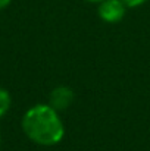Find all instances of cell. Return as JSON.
I'll use <instances>...</instances> for the list:
<instances>
[{"mask_svg": "<svg viewBox=\"0 0 150 151\" xmlns=\"http://www.w3.org/2000/svg\"><path fill=\"white\" fill-rule=\"evenodd\" d=\"M21 126L28 139L44 147L59 144L65 135L62 117L49 103H40L30 107L22 116Z\"/></svg>", "mask_w": 150, "mask_h": 151, "instance_id": "cell-1", "label": "cell"}, {"mask_svg": "<svg viewBox=\"0 0 150 151\" xmlns=\"http://www.w3.org/2000/svg\"><path fill=\"white\" fill-rule=\"evenodd\" d=\"M125 12H127V6L122 3V0H103L99 3L97 7L99 18L107 24H116L122 21Z\"/></svg>", "mask_w": 150, "mask_h": 151, "instance_id": "cell-2", "label": "cell"}, {"mask_svg": "<svg viewBox=\"0 0 150 151\" xmlns=\"http://www.w3.org/2000/svg\"><path fill=\"white\" fill-rule=\"evenodd\" d=\"M75 99V94L71 87L68 85H57L50 91L49 96V104L57 111L66 110Z\"/></svg>", "mask_w": 150, "mask_h": 151, "instance_id": "cell-3", "label": "cell"}, {"mask_svg": "<svg viewBox=\"0 0 150 151\" xmlns=\"http://www.w3.org/2000/svg\"><path fill=\"white\" fill-rule=\"evenodd\" d=\"M10 104H12L10 94H9L4 88H0V117H3V116L9 111Z\"/></svg>", "mask_w": 150, "mask_h": 151, "instance_id": "cell-4", "label": "cell"}, {"mask_svg": "<svg viewBox=\"0 0 150 151\" xmlns=\"http://www.w3.org/2000/svg\"><path fill=\"white\" fill-rule=\"evenodd\" d=\"M147 0H122V3L127 6V7H137V6H141L143 3H146Z\"/></svg>", "mask_w": 150, "mask_h": 151, "instance_id": "cell-5", "label": "cell"}, {"mask_svg": "<svg viewBox=\"0 0 150 151\" xmlns=\"http://www.w3.org/2000/svg\"><path fill=\"white\" fill-rule=\"evenodd\" d=\"M12 0H0V9H4Z\"/></svg>", "mask_w": 150, "mask_h": 151, "instance_id": "cell-6", "label": "cell"}, {"mask_svg": "<svg viewBox=\"0 0 150 151\" xmlns=\"http://www.w3.org/2000/svg\"><path fill=\"white\" fill-rule=\"evenodd\" d=\"M86 1H90V3H100V1H103V0H86Z\"/></svg>", "mask_w": 150, "mask_h": 151, "instance_id": "cell-7", "label": "cell"}, {"mask_svg": "<svg viewBox=\"0 0 150 151\" xmlns=\"http://www.w3.org/2000/svg\"><path fill=\"white\" fill-rule=\"evenodd\" d=\"M0 144H1V134H0Z\"/></svg>", "mask_w": 150, "mask_h": 151, "instance_id": "cell-8", "label": "cell"}]
</instances>
